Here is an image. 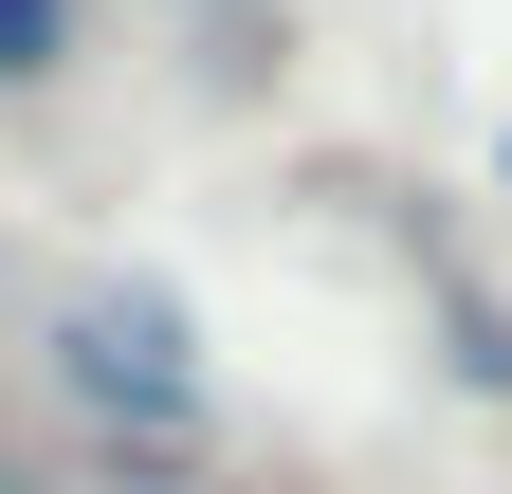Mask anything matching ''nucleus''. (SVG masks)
<instances>
[{
	"instance_id": "f03ea898",
	"label": "nucleus",
	"mask_w": 512,
	"mask_h": 494,
	"mask_svg": "<svg viewBox=\"0 0 512 494\" xmlns=\"http://www.w3.org/2000/svg\"><path fill=\"white\" fill-rule=\"evenodd\" d=\"M55 55H74V0H0V92L55 74Z\"/></svg>"
},
{
	"instance_id": "f257e3e1",
	"label": "nucleus",
	"mask_w": 512,
	"mask_h": 494,
	"mask_svg": "<svg viewBox=\"0 0 512 494\" xmlns=\"http://www.w3.org/2000/svg\"><path fill=\"white\" fill-rule=\"evenodd\" d=\"M55 366H74L110 421H183V403H202V385L165 366V312H74V330H55Z\"/></svg>"
}]
</instances>
